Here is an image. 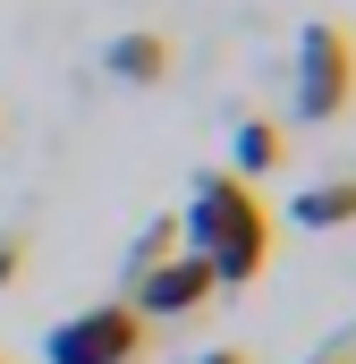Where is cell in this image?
I'll return each instance as SVG.
<instances>
[{
  "label": "cell",
  "instance_id": "3",
  "mask_svg": "<svg viewBox=\"0 0 356 364\" xmlns=\"http://www.w3.org/2000/svg\"><path fill=\"white\" fill-rule=\"evenodd\" d=\"M145 339H153V331L127 314V296H110V305H85V314L51 322L43 356H51V364H136V356H145Z\"/></svg>",
  "mask_w": 356,
  "mask_h": 364
},
{
  "label": "cell",
  "instance_id": "2",
  "mask_svg": "<svg viewBox=\"0 0 356 364\" xmlns=\"http://www.w3.org/2000/svg\"><path fill=\"white\" fill-rule=\"evenodd\" d=\"M356 102V34L340 17H314L297 34V119H340Z\"/></svg>",
  "mask_w": 356,
  "mask_h": 364
},
{
  "label": "cell",
  "instance_id": "7",
  "mask_svg": "<svg viewBox=\"0 0 356 364\" xmlns=\"http://www.w3.org/2000/svg\"><path fill=\"white\" fill-rule=\"evenodd\" d=\"M297 220H305V229H348V220H356V178L305 186V195H297Z\"/></svg>",
  "mask_w": 356,
  "mask_h": 364
},
{
  "label": "cell",
  "instance_id": "1",
  "mask_svg": "<svg viewBox=\"0 0 356 364\" xmlns=\"http://www.w3.org/2000/svg\"><path fill=\"white\" fill-rule=\"evenodd\" d=\"M178 246L204 255L221 288H255V279L271 272V212H263V195H255V178H238V170H204L195 195H187Z\"/></svg>",
  "mask_w": 356,
  "mask_h": 364
},
{
  "label": "cell",
  "instance_id": "9",
  "mask_svg": "<svg viewBox=\"0 0 356 364\" xmlns=\"http://www.w3.org/2000/svg\"><path fill=\"white\" fill-rule=\"evenodd\" d=\"M26 255H34V237H26V229H0V288H17Z\"/></svg>",
  "mask_w": 356,
  "mask_h": 364
},
{
  "label": "cell",
  "instance_id": "12",
  "mask_svg": "<svg viewBox=\"0 0 356 364\" xmlns=\"http://www.w3.org/2000/svg\"><path fill=\"white\" fill-rule=\"evenodd\" d=\"M0 364H9V356H0Z\"/></svg>",
  "mask_w": 356,
  "mask_h": 364
},
{
  "label": "cell",
  "instance_id": "4",
  "mask_svg": "<svg viewBox=\"0 0 356 364\" xmlns=\"http://www.w3.org/2000/svg\"><path fill=\"white\" fill-rule=\"evenodd\" d=\"M212 263L204 255H170V263H153V272H136L127 279V314L153 331V322H187V314H204L212 305Z\"/></svg>",
  "mask_w": 356,
  "mask_h": 364
},
{
  "label": "cell",
  "instance_id": "5",
  "mask_svg": "<svg viewBox=\"0 0 356 364\" xmlns=\"http://www.w3.org/2000/svg\"><path fill=\"white\" fill-rule=\"evenodd\" d=\"M110 77L119 85H162L170 77V34H119L110 43Z\"/></svg>",
  "mask_w": 356,
  "mask_h": 364
},
{
  "label": "cell",
  "instance_id": "8",
  "mask_svg": "<svg viewBox=\"0 0 356 364\" xmlns=\"http://www.w3.org/2000/svg\"><path fill=\"white\" fill-rule=\"evenodd\" d=\"M170 255H178V220H153V229L136 237V255H127V279L153 272V263H170Z\"/></svg>",
  "mask_w": 356,
  "mask_h": 364
},
{
  "label": "cell",
  "instance_id": "11",
  "mask_svg": "<svg viewBox=\"0 0 356 364\" xmlns=\"http://www.w3.org/2000/svg\"><path fill=\"white\" fill-rule=\"evenodd\" d=\"M314 364H340V356H314Z\"/></svg>",
  "mask_w": 356,
  "mask_h": 364
},
{
  "label": "cell",
  "instance_id": "10",
  "mask_svg": "<svg viewBox=\"0 0 356 364\" xmlns=\"http://www.w3.org/2000/svg\"><path fill=\"white\" fill-rule=\"evenodd\" d=\"M195 364H246V356H238V348H212V356H195Z\"/></svg>",
  "mask_w": 356,
  "mask_h": 364
},
{
  "label": "cell",
  "instance_id": "6",
  "mask_svg": "<svg viewBox=\"0 0 356 364\" xmlns=\"http://www.w3.org/2000/svg\"><path fill=\"white\" fill-rule=\"evenodd\" d=\"M288 161V136L271 127V119H238V136H229V170L238 178H263V170H280Z\"/></svg>",
  "mask_w": 356,
  "mask_h": 364
}]
</instances>
